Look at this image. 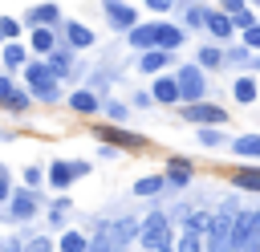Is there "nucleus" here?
<instances>
[{"label":"nucleus","mask_w":260,"mask_h":252,"mask_svg":"<svg viewBox=\"0 0 260 252\" xmlns=\"http://www.w3.org/2000/svg\"><path fill=\"white\" fill-rule=\"evenodd\" d=\"M24 89H28L37 102H45V106L61 102V77H57L45 61H28V65H24Z\"/></svg>","instance_id":"f257e3e1"},{"label":"nucleus","mask_w":260,"mask_h":252,"mask_svg":"<svg viewBox=\"0 0 260 252\" xmlns=\"http://www.w3.org/2000/svg\"><path fill=\"white\" fill-rule=\"evenodd\" d=\"M53 248H57V244H53L49 236H32V240L24 244V252H53Z\"/></svg>","instance_id":"e433bc0d"},{"label":"nucleus","mask_w":260,"mask_h":252,"mask_svg":"<svg viewBox=\"0 0 260 252\" xmlns=\"http://www.w3.org/2000/svg\"><path fill=\"white\" fill-rule=\"evenodd\" d=\"M232 98H236L240 106H252V102L260 98V81H256L252 73H240V77L232 81Z\"/></svg>","instance_id":"5701e85b"},{"label":"nucleus","mask_w":260,"mask_h":252,"mask_svg":"<svg viewBox=\"0 0 260 252\" xmlns=\"http://www.w3.org/2000/svg\"><path fill=\"white\" fill-rule=\"evenodd\" d=\"M150 93H154L158 106H183V89H179V77L175 73H158L154 85H150Z\"/></svg>","instance_id":"ddd939ff"},{"label":"nucleus","mask_w":260,"mask_h":252,"mask_svg":"<svg viewBox=\"0 0 260 252\" xmlns=\"http://www.w3.org/2000/svg\"><path fill=\"white\" fill-rule=\"evenodd\" d=\"M252 4H260V0H252Z\"/></svg>","instance_id":"8fccbe9b"},{"label":"nucleus","mask_w":260,"mask_h":252,"mask_svg":"<svg viewBox=\"0 0 260 252\" xmlns=\"http://www.w3.org/2000/svg\"><path fill=\"white\" fill-rule=\"evenodd\" d=\"M183 28H207V4L187 0L183 4Z\"/></svg>","instance_id":"c756f323"},{"label":"nucleus","mask_w":260,"mask_h":252,"mask_svg":"<svg viewBox=\"0 0 260 252\" xmlns=\"http://www.w3.org/2000/svg\"><path fill=\"white\" fill-rule=\"evenodd\" d=\"M126 41H130V49H138V53L158 49V20H146V24L130 28V33H126Z\"/></svg>","instance_id":"6ab92c4d"},{"label":"nucleus","mask_w":260,"mask_h":252,"mask_svg":"<svg viewBox=\"0 0 260 252\" xmlns=\"http://www.w3.org/2000/svg\"><path fill=\"white\" fill-rule=\"evenodd\" d=\"M45 65H49V69H53L57 77H69V73L77 69V49H73L69 41H65V45H57V49H53V53L45 57Z\"/></svg>","instance_id":"2eb2a0df"},{"label":"nucleus","mask_w":260,"mask_h":252,"mask_svg":"<svg viewBox=\"0 0 260 252\" xmlns=\"http://www.w3.org/2000/svg\"><path fill=\"white\" fill-rule=\"evenodd\" d=\"M162 175H167L171 191H187L191 179H195V163L183 159V154H167V159H162Z\"/></svg>","instance_id":"9b49d317"},{"label":"nucleus","mask_w":260,"mask_h":252,"mask_svg":"<svg viewBox=\"0 0 260 252\" xmlns=\"http://www.w3.org/2000/svg\"><path fill=\"white\" fill-rule=\"evenodd\" d=\"M232 154L236 159H260V134L252 130V134H236L232 138Z\"/></svg>","instance_id":"bb28decb"},{"label":"nucleus","mask_w":260,"mask_h":252,"mask_svg":"<svg viewBox=\"0 0 260 252\" xmlns=\"http://www.w3.org/2000/svg\"><path fill=\"white\" fill-rule=\"evenodd\" d=\"M146 8H150V12H171L175 0H146Z\"/></svg>","instance_id":"37998d69"},{"label":"nucleus","mask_w":260,"mask_h":252,"mask_svg":"<svg viewBox=\"0 0 260 252\" xmlns=\"http://www.w3.org/2000/svg\"><path fill=\"white\" fill-rule=\"evenodd\" d=\"M0 167H4V163H0Z\"/></svg>","instance_id":"3c124183"},{"label":"nucleus","mask_w":260,"mask_h":252,"mask_svg":"<svg viewBox=\"0 0 260 252\" xmlns=\"http://www.w3.org/2000/svg\"><path fill=\"white\" fill-rule=\"evenodd\" d=\"M240 37H244V45H248V49H260V24H252V28H244Z\"/></svg>","instance_id":"a19ab883"},{"label":"nucleus","mask_w":260,"mask_h":252,"mask_svg":"<svg viewBox=\"0 0 260 252\" xmlns=\"http://www.w3.org/2000/svg\"><path fill=\"white\" fill-rule=\"evenodd\" d=\"M93 138H98V142H110V146H118V150H126V154L146 150V134L126 130V126H118V122H102V126H93Z\"/></svg>","instance_id":"39448f33"},{"label":"nucleus","mask_w":260,"mask_h":252,"mask_svg":"<svg viewBox=\"0 0 260 252\" xmlns=\"http://www.w3.org/2000/svg\"><path fill=\"white\" fill-rule=\"evenodd\" d=\"M89 171H93L89 159H53L49 163V187L53 191H69V183L73 179H85Z\"/></svg>","instance_id":"423d86ee"},{"label":"nucleus","mask_w":260,"mask_h":252,"mask_svg":"<svg viewBox=\"0 0 260 252\" xmlns=\"http://www.w3.org/2000/svg\"><path fill=\"white\" fill-rule=\"evenodd\" d=\"M130 191L142 195V199H150V195H158V191H171V183H167V175H142V179H134Z\"/></svg>","instance_id":"393cba45"},{"label":"nucleus","mask_w":260,"mask_h":252,"mask_svg":"<svg viewBox=\"0 0 260 252\" xmlns=\"http://www.w3.org/2000/svg\"><path fill=\"white\" fill-rule=\"evenodd\" d=\"M102 110H106L110 122H126V118H130V106H122V102H106Z\"/></svg>","instance_id":"f704fd0d"},{"label":"nucleus","mask_w":260,"mask_h":252,"mask_svg":"<svg viewBox=\"0 0 260 252\" xmlns=\"http://www.w3.org/2000/svg\"><path fill=\"white\" fill-rule=\"evenodd\" d=\"M195 61H199L207 73H211V69H223V65H228V49H219L215 41H211V45H199V49H195Z\"/></svg>","instance_id":"b1692460"},{"label":"nucleus","mask_w":260,"mask_h":252,"mask_svg":"<svg viewBox=\"0 0 260 252\" xmlns=\"http://www.w3.org/2000/svg\"><path fill=\"white\" fill-rule=\"evenodd\" d=\"M69 207H73V199L61 191L53 203H49V224H65V215H69Z\"/></svg>","instance_id":"2f4dec72"},{"label":"nucleus","mask_w":260,"mask_h":252,"mask_svg":"<svg viewBox=\"0 0 260 252\" xmlns=\"http://www.w3.org/2000/svg\"><path fill=\"white\" fill-rule=\"evenodd\" d=\"M252 232H256V211H240L236 224H232V244H236V252H248V248H252Z\"/></svg>","instance_id":"f3484780"},{"label":"nucleus","mask_w":260,"mask_h":252,"mask_svg":"<svg viewBox=\"0 0 260 252\" xmlns=\"http://www.w3.org/2000/svg\"><path fill=\"white\" fill-rule=\"evenodd\" d=\"M93 236H102L110 248H130V244H138V236H142V219H134V215H126V219H106V224H98Z\"/></svg>","instance_id":"7ed1b4c3"},{"label":"nucleus","mask_w":260,"mask_h":252,"mask_svg":"<svg viewBox=\"0 0 260 252\" xmlns=\"http://www.w3.org/2000/svg\"><path fill=\"white\" fill-rule=\"evenodd\" d=\"M232 20H236V28H240V33H244V28H252V24H260V16H256L252 8H244V12H236Z\"/></svg>","instance_id":"c9c22d12"},{"label":"nucleus","mask_w":260,"mask_h":252,"mask_svg":"<svg viewBox=\"0 0 260 252\" xmlns=\"http://www.w3.org/2000/svg\"><path fill=\"white\" fill-rule=\"evenodd\" d=\"M61 33H65V41H69L77 53H81V49H89V45H98V33H93L85 20H65V24H61Z\"/></svg>","instance_id":"dca6fc26"},{"label":"nucleus","mask_w":260,"mask_h":252,"mask_svg":"<svg viewBox=\"0 0 260 252\" xmlns=\"http://www.w3.org/2000/svg\"><path fill=\"white\" fill-rule=\"evenodd\" d=\"M0 138H8V134H4V130H0Z\"/></svg>","instance_id":"de8ad7c7"},{"label":"nucleus","mask_w":260,"mask_h":252,"mask_svg":"<svg viewBox=\"0 0 260 252\" xmlns=\"http://www.w3.org/2000/svg\"><path fill=\"white\" fill-rule=\"evenodd\" d=\"M102 12H106V24H110L114 33H130V28L142 24V20H138V8H134L130 0H102Z\"/></svg>","instance_id":"6e6552de"},{"label":"nucleus","mask_w":260,"mask_h":252,"mask_svg":"<svg viewBox=\"0 0 260 252\" xmlns=\"http://www.w3.org/2000/svg\"><path fill=\"white\" fill-rule=\"evenodd\" d=\"M65 102H69V110L81 114V118H89V114L102 110V93H93V89H73V93H65Z\"/></svg>","instance_id":"aec40b11"},{"label":"nucleus","mask_w":260,"mask_h":252,"mask_svg":"<svg viewBox=\"0 0 260 252\" xmlns=\"http://www.w3.org/2000/svg\"><path fill=\"white\" fill-rule=\"evenodd\" d=\"M20 179H24V187H32V191H37V187H41V183L49 179V167H37V163H28Z\"/></svg>","instance_id":"72a5a7b5"},{"label":"nucleus","mask_w":260,"mask_h":252,"mask_svg":"<svg viewBox=\"0 0 260 252\" xmlns=\"http://www.w3.org/2000/svg\"><path fill=\"white\" fill-rule=\"evenodd\" d=\"M179 114H183L187 126H232L228 110L215 106V102H187V106H179Z\"/></svg>","instance_id":"0eeeda50"},{"label":"nucleus","mask_w":260,"mask_h":252,"mask_svg":"<svg viewBox=\"0 0 260 252\" xmlns=\"http://www.w3.org/2000/svg\"><path fill=\"white\" fill-rule=\"evenodd\" d=\"M207 33H211V41H215V45H219V41H232L236 20H232L223 8H207Z\"/></svg>","instance_id":"a211bd4d"},{"label":"nucleus","mask_w":260,"mask_h":252,"mask_svg":"<svg viewBox=\"0 0 260 252\" xmlns=\"http://www.w3.org/2000/svg\"><path fill=\"white\" fill-rule=\"evenodd\" d=\"M130 106H138V110H150V106H158V102H154V93H150V89H138V93L130 98Z\"/></svg>","instance_id":"58836bf2"},{"label":"nucleus","mask_w":260,"mask_h":252,"mask_svg":"<svg viewBox=\"0 0 260 252\" xmlns=\"http://www.w3.org/2000/svg\"><path fill=\"white\" fill-rule=\"evenodd\" d=\"M57 33H61V28H28V49H32L37 57H49V53L61 45Z\"/></svg>","instance_id":"412c9836"},{"label":"nucleus","mask_w":260,"mask_h":252,"mask_svg":"<svg viewBox=\"0 0 260 252\" xmlns=\"http://www.w3.org/2000/svg\"><path fill=\"white\" fill-rule=\"evenodd\" d=\"M228 179H232L240 191H260V167H232Z\"/></svg>","instance_id":"a878e982"},{"label":"nucleus","mask_w":260,"mask_h":252,"mask_svg":"<svg viewBox=\"0 0 260 252\" xmlns=\"http://www.w3.org/2000/svg\"><path fill=\"white\" fill-rule=\"evenodd\" d=\"M0 45H4V33H0Z\"/></svg>","instance_id":"49530a36"},{"label":"nucleus","mask_w":260,"mask_h":252,"mask_svg":"<svg viewBox=\"0 0 260 252\" xmlns=\"http://www.w3.org/2000/svg\"><path fill=\"white\" fill-rule=\"evenodd\" d=\"M24 28H28V24H24L20 16H0V33H4V41H20Z\"/></svg>","instance_id":"473e14b6"},{"label":"nucleus","mask_w":260,"mask_h":252,"mask_svg":"<svg viewBox=\"0 0 260 252\" xmlns=\"http://www.w3.org/2000/svg\"><path fill=\"white\" fill-rule=\"evenodd\" d=\"M175 77H179V89H183V106L187 102H207V69L199 61H183L175 69Z\"/></svg>","instance_id":"20e7f679"},{"label":"nucleus","mask_w":260,"mask_h":252,"mask_svg":"<svg viewBox=\"0 0 260 252\" xmlns=\"http://www.w3.org/2000/svg\"><path fill=\"white\" fill-rule=\"evenodd\" d=\"M171 61H175V53H167V49H146V53L138 57V69H142V73H150V77H158Z\"/></svg>","instance_id":"4be33fe9"},{"label":"nucleus","mask_w":260,"mask_h":252,"mask_svg":"<svg viewBox=\"0 0 260 252\" xmlns=\"http://www.w3.org/2000/svg\"><path fill=\"white\" fill-rule=\"evenodd\" d=\"M57 252H89V236L77 232V228H65L61 240H57Z\"/></svg>","instance_id":"cd10ccee"},{"label":"nucleus","mask_w":260,"mask_h":252,"mask_svg":"<svg viewBox=\"0 0 260 252\" xmlns=\"http://www.w3.org/2000/svg\"><path fill=\"white\" fill-rule=\"evenodd\" d=\"M179 236H175V228H171V215L167 211H150L146 219H142V236H138V248H150V252H158V248H167V244H175Z\"/></svg>","instance_id":"f03ea898"},{"label":"nucleus","mask_w":260,"mask_h":252,"mask_svg":"<svg viewBox=\"0 0 260 252\" xmlns=\"http://www.w3.org/2000/svg\"><path fill=\"white\" fill-rule=\"evenodd\" d=\"M12 191H16V187H12V175H8V167H0V203H8Z\"/></svg>","instance_id":"4c0bfd02"},{"label":"nucleus","mask_w":260,"mask_h":252,"mask_svg":"<svg viewBox=\"0 0 260 252\" xmlns=\"http://www.w3.org/2000/svg\"><path fill=\"white\" fill-rule=\"evenodd\" d=\"M114 252H130V248H114Z\"/></svg>","instance_id":"a18cd8bd"},{"label":"nucleus","mask_w":260,"mask_h":252,"mask_svg":"<svg viewBox=\"0 0 260 252\" xmlns=\"http://www.w3.org/2000/svg\"><path fill=\"white\" fill-rule=\"evenodd\" d=\"M32 102H37V98H32L28 89H20L8 73H0V106H4L8 114H28V110H32Z\"/></svg>","instance_id":"9d476101"},{"label":"nucleus","mask_w":260,"mask_h":252,"mask_svg":"<svg viewBox=\"0 0 260 252\" xmlns=\"http://www.w3.org/2000/svg\"><path fill=\"white\" fill-rule=\"evenodd\" d=\"M207 228H211V211H187L183 232H199V236H207Z\"/></svg>","instance_id":"7c9ffc66"},{"label":"nucleus","mask_w":260,"mask_h":252,"mask_svg":"<svg viewBox=\"0 0 260 252\" xmlns=\"http://www.w3.org/2000/svg\"><path fill=\"white\" fill-rule=\"evenodd\" d=\"M138 252H150V248H138Z\"/></svg>","instance_id":"09e8293b"},{"label":"nucleus","mask_w":260,"mask_h":252,"mask_svg":"<svg viewBox=\"0 0 260 252\" xmlns=\"http://www.w3.org/2000/svg\"><path fill=\"white\" fill-rule=\"evenodd\" d=\"M20 20H24L28 28H61V24H65V20H61V8L49 4V0H45V4H28Z\"/></svg>","instance_id":"f8f14e48"},{"label":"nucleus","mask_w":260,"mask_h":252,"mask_svg":"<svg viewBox=\"0 0 260 252\" xmlns=\"http://www.w3.org/2000/svg\"><path fill=\"white\" fill-rule=\"evenodd\" d=\"M195 142L207 146V150H215V146L228 142V130H223V126H195Z\"/></svg>","instance_id":"c85d7f7f"},{"label":"nucleus","mask_w":260,"mask_h":252,"mask_svg":"<svg viewBox=\"0 0 260 252\" xmlns=\"http://www.w3.org/2000/svg\"><path fill=\"white\" fill-rule=\"evenodd\" d=\"M4 207H8V215H12L16 224H28V219L41 211V191H32V187H16L12 199H8Z\"/></svg>","instance_id":"1a4fd4ad"},{"label":"nucleus","mask_w":260,"mask_h":252,"mask_svg":"<svg viewBox=\"0 0 260 252\" xmlns=\"http://www.w3.org/2000/svg\"><path fill=\"white\" fill-rule=\"evenodd\" d=\"M32 61V49H28V41H4L0 45V65L12 73V69H24Z\"/></svg>","instance_id":"4468645a"},{"label":"nucleus","mask_w":260,"mask_h":252,"mask_svg":"<svg viewBox=\"0 0 260 252\" xmlns=\"http://www.w3.org/2000/svg\"><path fill=\"white\" fill-rule=\"evenodd\" d=\"M248 252H260V207H256V232H252V248Z\"/></svg>","instance_id":"c03bdc74"},{"label":"nucleus","mask_w":260,"mask_h":252,"mask_svg":"<svg viewBox=\"0 0 260 252\" xmlns=\"http://www.w3.org/2000/svg\"><path fill=\"white\" fill-rule=\"evenodd\" d=\"M248 4H252V0H219V8H223L228 16H236V12H244Z\"/></svg>","instance_id":"ea45409f"},{"label":"nucleus","mask_w":260,"mask_h":252,"mask_svg":"<svg viewBox=\"0 0 260 252\" xmlns=\"http://www.w3.org/2000/svg\"><path fill=\"white\" fill-rule=\"evenodd\" d=\"M0 252H24V244L16 236H0Z\"/></svg>","instance_id":"79ce46f5"}]
</instances>
